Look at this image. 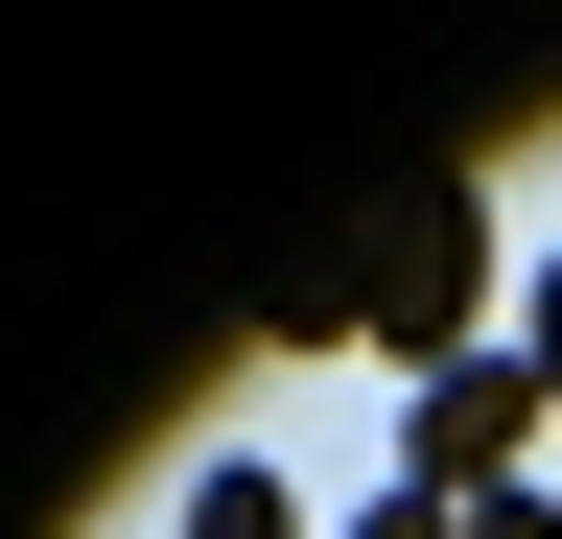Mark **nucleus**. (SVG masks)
<instances>
[{
    "label": "nucleus",
    "mask_w": 562,
    "mask_h": 539,
    "mask_svg": "<svg viewBox=\"0 0 562 539\" xmlns=\"http://www.w3.org/2000/svg\"><path fill=\"white\" fill-rule=\"evenodd\" d=\"M469 282H492V212H469V188H422V212H398V282H375V352L446 375V352H469Z\"/></svg>",
    "instance_id": "obj_2"
},
{
    "label": "nucleus",
    "mask_w": 562,
    "mask_h": 539,
    "mask_svg": "<svg viewBox=\"0 0 562 539\" xmlns=\"http://www.w3.org/2000/svg\"><path fill=\"white\" fill-rule=\"evenodd\" d=\"M188 539H305V516H281V469H188Z\"/></svg>",
    "instance_id": "obj_3"
},
{
    "label": "nucleus",
    "mask_w": 562,
    "mask_h": 539,
    "mask_svg": "<svg viewBox=\"0 0 562 539\" xmlns=\"http://www.w3.org/2000/svg\"><path fill=\"white\" fill-rule=\"evenodd\" d=\"M516 375H539V398H562V258H539V305H516Z\"/></svg>",
    "instance_id": "obj_4"
},
{
    "label": "nucleus",
    "mask_w": 562,
    "mask_h": 539,
    "mask_svg": "<svg viewBox=\"0 0 562 539\" xmlns=\"http://www.w3.org/2000/svg\"><path fill=\"white\" fill-rule=\"evenodd\" d=\"M469 539H562V493H469Z\"/></svg>",
    "instance_id": "obj_6"
},
{
    "label": "nucleus",
    "mask_w": 562,
    "mask_h": 539,
    "mask_svg": "<svg viewBox=\"0 0 562 539\" xmlns=\"http://www.w3.org/2000/svg\"><path fill=\"white\" fill-rule=\"evenodd\" d=\"M351 539H469V516H446V493H375V516H351Z\"/></svg>",
    "instance_id": "obj_5"
},
{
    "label": "nucleus",
    "mask_w": 562,
    "mask_h": 539,
    "mask_svg": "<svg viewBox=\"0 0 562 539\" xmlns=\"http://www.w3.org/2000/svg\"><path fill=\"white\" fill-rule=\"evenodd\" d=\"M539 423H562V398L516 375V352H446V375H422V446H398V493H539Z\"/></svg>",
    "instance_id": "obj_1"
}]
</instances>
